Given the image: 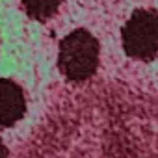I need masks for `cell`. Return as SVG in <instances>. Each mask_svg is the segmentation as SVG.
<instances>
[{"label":"cell","mask_w":158,"mask_h":158,"mask_svg":"<svg viewBox=\"0 0 158 158\" xmlns=\"http://www.w3.org/2000/svg\"><path fill=\"white\" fill-rule=\"evenodd\" d=\"M0 158H8V147L2 139H0Z\"/></svg>","instance_id":"5b68a950"},{"label":"cell","mask_w":158,"mask_h":158,"mask_svg":"<svg viewBox=\"0 0 158 158\" xmlns=\"http://www.w3.org/2000/svg\"><path fill=\"white\" fill-rule=\"evenodd\" d=\"M26 112V99L23 88L10 80L0 78V127H10L23 119Z\"/></svg>","instance_id":"3957f363"},{"label":"cell","mask_w":158,"mask_h":158,"mask_svg":"<svg viewBox=\"0 0 158 158\" xmlns=\"http://www.w3.org/2000/svg\"><path fill=\"white\" fill-rule=\"evenodd\" d=\"M21 2L30 19L45 23L58 13L63 0H21Z\"/></svg>","instance_id":"277c9868"},{"label":"cell","mask_w":158,"mask_h":158,"mask_svg":"<svg viewBox=\"0 0 158 158\" xmlns=\"http://www.w3.org/2000/svg\"><path fill=\"white\" fill-rule=\"evenodd\" d=\"M99 54L101 47L97 37L84 28H78L61 39L58 52V67L69 80L84 82L97 73Z\"/></svg>","instance_id":"6da1fadb"},{"label":"cell","mask_w":158,"mask_h":158,"mask_svg":"<svg viewBox=\"0 0 158 158\" xmlns=\"http://www.w3.org/2000/svg\"><path fill=\"white\" fill-rule=\"evenodd\" d=\"M127 56L151 61L158 56V11L136 10L121 30Z\"/></svg>","instance_id":"7a4b0ae2"}]
</instances>
